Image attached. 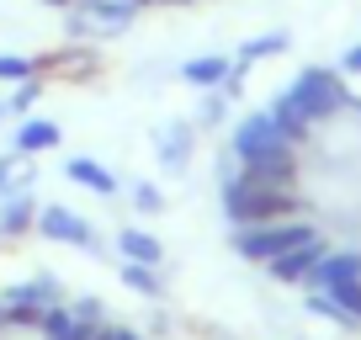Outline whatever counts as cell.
Instances as JSON below:
<instances>
[{"instance_id":"cell-12","label":"cell","mask_w":361,"mask_h":340,"mask_svg":"<svg viewBox=\"0 0 361 340\" xmlns=\"http://www.w3.org/2000/svg\"><path fill=\"white\" fill-rule=\"evenodd\" d=\"M64 176H69V181H80L85 192H96V197H117V186H123L112 170L102 165V159H90V154H75V159L64 165Z\"/></svg>"},{"instance_id":"cell-30","label":"cell","mask_w":361,"mask_h":340,"mask_svg":"<svg viewBox=\"0 0 361 340\" xmlns=\"http://www.w3.org/2000/svg\"><path fill=\"white\" fill-rule=\"evenodd\" d=\"M340 75H361V43L340 54Z\"/></svg>"},{"instance_id":"cell-15","label":"cell","mask_w":361,"mask_h":340,"mask_svg":"<svg viewBox=\"0 0 361 340\" xmlns=\"http://www.w3.org/2000/svg\"><path fill=\"white\" fill-rule=\"evenodd\" d=\"M37 329H43V340H90V335H96L90 324H80V319L69 314V303H54V308H43Z\"/></svg>"},{"instance_id":"cell-7","label":"cell","mask_w":361,"mask_h":340,"mask_svg":"<svg viewBox=\"0 0 361 340\" xmlns=\"http://www.w3.org/2000/svg\"><path fill=\"white\" fill-rule=\"evenodd\" d=\"M276 144H287V133L276 128V117L271 112H255V117H245V123L234 128V159L245 165V159H255V154H266V149H276Z\"/></svg>"},{"instance_id":"cell-28","label":"cell","mask_w":361,"mask_h":340,"mask_svg":"<svg viewBox=\"0 0 361 340\" xmlns=\"http://www.w3.org/2000/svg\"><path fill=\"white\" fill-rule=\"evenodd\" d=\"M6 308V324H37L43 319V308H32V303H0Z\"/></svg>"},{"instance_id":"cell-8","label":"cell","mask_w":361,"mask_h":340,"mask_svg":"<svg viewBox=\"0 0 361 340\" xmlns=\"http://www.w3.org/2000/svg\"><path fill=\"white\" fill-rule=\"evenodd\" d=\"M324 239H303V245H293V250H282L276 261H266V277H276V282H308V272L319 266V255H324Z\"/></svg>"},{"instance_id":"cell-4","label":"cell","mask_w":361,"mask_h":340,"mask_svg":"<svg viewBox=\"0 0 361 340\" xmlns=\"http://www.w3.org/2000/svg\"><path fill=\"white\" fill-rule=\"evenodd\" d=\"M138 22L133 0H85V11L69 16V32L75 37H117Z\"/></svg>"},{"instance_id":"cell-17","label":"cell","mask_w":361,"mask_h":340,"mask_svg":"<svg viewBox=\"0 0 361 340\" xmlns=\"http://www.w3.org/2000/svg\"><path fill=\"white\" fill-rule=\"evenodd\" d=\"M117 250H123V261H144V266L165 261V245H159L154 234H144V229H123V234H117Z\"/></svg>"},{"instance_id":"cell-29","label":"cell","mask_w":361,"mask_h":340,"mask_svg":"<svg viewBox=\"0 0 361 340\" xmlns=\"http://www.w3.org/2000/svg\"><path fill=\"white\" fill-rule=\"evenodd\" d=\"M90 340H144L138 329H128V324H96V335Z\"/></svg>"},{"instance_id":"cell-14","label":"cell","mask_w":361,"mask_h":340,"mask_svg":"<svg viewBox=\"0 0 361 340\" xmlns=\"http://www.w3.org/2000/svg\"><path fill=\"white\" fill-rule=\"evenodd\" d=\"M228 64H234V59H224V54H197V59H186V64H180V80H186V85H197V91H218V85H224V75H228Z\"/></svg>"},{"instance_id":"cell-21","label":"cell","mask_w":361,"mask_h":340,"mask_svg":"<svg viewBox=\"0 0 361 340\" xmlns=\"http://www.w3.org/2000/svg\"><path fill=\"white\" fill-rule=\"evenodd\" d=\"M319 293H329L335 298V308L345 314V324L356 329L361 324V282H340V287H319Z\"/></svg>"},{"instance_id":"cell-9","label":"cell","mask_w":361,"mask_h":340,"mask_svg":"<svg viewBox=\"0 0 361 340\" xmlns=\"http://www.w3.org/2000/svg\"><path fill=\"white\" fill-rule=\"evenodd\" d=\"M340 282H361V250H324L319 266L308 272V287H340Z\"/></svg>"},{"instance_id":"cell-1","label":"cell","mask_w":361,"mask_h":340,"mask_svg":"<svg viewBox=\"0 0 361 340\" xmlns=\"http://www.w3.org/2000/svg\"><path fill=\"white\" fill-rule=\"evenodd\" d=\"M224 213L228 224H276V218H298L303 202H298L293 186H245V181H224Z\"/></svg>"},{"instance_id":"cell-36","label":"cell","mask_w":361,"mask_h":340,"mask_svg":"<svg viewBox=\"0 0 361 340\" xmlns=\"http://www.w3.org/2000/svg\"><path fill=\"white\" fill-rule=\"evenodd\" d=\"M0 324H6V308H0Z\"/></svg>"},{"instance_id":"cell-19","label":"cell","mask_w":361,"mask_h":340,"mask_svg":"<svg viewBox=\"0 0 361 340\" xmlns=\"http://www.w3.org/2000/svg\"><path fill=\"white\" fill-rule=\"evenodd\" d=\"M117 277H123V287H133V293H144V298H159V293H165V282H159V266L123 261V266H117Z\"/></svg>"},{"instance_id":"cell-31","label":"cell","mask_w":361,"mask_h":340,"mask_svg":"<svg viewBox=\"0 0 361 340\" xmlns=\"http://www.w3.org/2000/svg\"><path fill=\"white\" fill-rule=\"evenodd\" d=\"M218 176H224V181H234V176H239V159H234V149H228V154L218 159Z\"/></svg>"},{"instance_id":"cell-18","label":"cell","mask_w":361,"mask_h":340,"mask_svg":"<svg viewBox=\"0 0 361 340\" xmlns=\"http://www.w3.org/2000/svg\"><path fill=\"white\" fill-rule=\"evenodd\" d=\"M22 159H27V154H16V149H11V154H0V202H11V197H22L27 186L37 181V170H27Z\"/></svg>"},{"instance_id":"cell-37","label":"cell","mask_w":361,"mask_h":340,"mask_svg":"<svg viewBox=\"0 0 361 340\" xmlns=\"http://www.w3.org/2000/svg\"><path fill=\"white\" fill-rule=\"evenodd\" d=\"M80 6H85V0H80Z\"/></svg>"},{"instance_id":"cell-32","label":"cell","mask_w":361,"mask_h":340,"mask_svg":"<svg viewBox=\"0 0 361 340\" xmlns=\"http://www.w3.org/2000/svg\"><path fill=\"white\" fill-rule=\"evenodd\" d=\"M165 6H192V0H165Z\"/></svg>"},{"instance_id":"cell-10","label":"cell","mask_w":361,"mask_h":340,"mask_svg":"<svg viewBox=\"0 0 361 340\" xmlns=\"http://www.w3.org/2000/svg\"><path fill=\"white\" fill-rule=\"evenodd\" d=\"M197 123H186V117H176V123H165V133L154 138V154L165 170H186V159H192V144H197Z\"/></svg>"},{"instance_id":"cell-2","label":"cell","mask_w":361,"mask_h":340,"mask_svg":"<svg viewBox=\"0 0 361 340\" xmlns=\"http://www.w3.org/2000/svg\"><path fill=\"white\" fill-rule=\"evenodd\" d=\"M314 234H319L314 224H293V218H276V224H245V229H234V239H228V245H234L245 261L266 266V261H276L282 250L303 245V239H314Z\"/></svg>"},{"instance_id":"cell-3","label":"cell","mask_w":361,"mask_h":340,"mask_svg":"<svg viewBox=\"0 0 361 340\" xmlns=\"http://www.w3.org/2000/svg\"><path fill=\"white\" fill-rule=\"evenodd\" d=\"M287 96H293L298 107H303L314 123H324V117H335V112H345L350 107V91H345V80L335 75V69H303V75L287 85Z\"/></svg>"},{"instance_id":"cell-11","label":"cell","mask_w":361,"mask_h":340,"mask_svg":"<svg viewBox=\"0 0 361 340\" xmlns=\"http://www.w3.org/2000/svg\"><path fill=\"white\" fill-rule=\"evenodd\" d=\"M59 138H64V133H59L54 117H22L11 149H16V154H48V149H59Z\"/></svg>"},{"instance_id":"cell-20","label":"cell","mask_w":361,"mask_h":340,"mask_svg":"<svg viewBox=\"0 0 361 340\" xmlns=\"http://www.w3.org/2000/svg\"><path fill=\"white\" fill-rule=\"evenodd\" d=\"M287 48H293L287 32H260V37H250V43L239 48V64H260V59H276V54H287Z\"/></svg>"},{"instance_id":"cell-5","label":"cell","mask_w":361,"mask_h":340,"mask_svg":"<svg viewBox=\"0 0 361 340\" xmlns=\"http://www.w3.org/2000/svg\"><path fill=\"white\" fill-rule=\"evenodd\" d=\"M37 234H43V239H54V245H80V250H102V239H96V229H90L85 218L75 213V207H59V202L37 207Z\"/></svg>"},{"instance_id":"cell-34","label":"cell","mask_w":361,"mask_h":340,"mask_svg":"<svg viewBox=\"0 0 361 340\" xmlns=\"http://www.w3.org/2000/svg\"><path fill=\"white\" fill-rule=\"evenodd\" d=\"M133 6H159V0H133Z\"/></svg>"},{"instance_id":"cell-26","label":"cell","mask_w":361,"mask_h":340,"mask_svg":"<svg viewBox=\"0 0 361 340\" xmlns=\"http://www.w3.org/2000/svg\"><path fill=\"white\" fill-rule=\"evenodd\" d=\"M69 314H75L80 319V324H90V329H96V324H106V319H102V298H75V303H69Z\"/></svg>"},{"instance_id":"cell-13","label":"cell","mask_w":361,"mask_h":340,"mask_svg":"<svg viewBox=\"0 0 361 340\" xmlns=\"http://www.w3.org/2000/svg\"><path fill=\"white\" fill-rule=\"evenodd\" d=\"M271 117H276V128L287 133V144H293V149L314 138V117H308V112H303V107H298L287 91H276V102H271Z\"/></svg>"},{"instance_id":"cell-23","label":"cell","mask_w":361,"mask_h":340,"mask_svg":"<svg viewBox=\"0 0 361 340\" xmlns=\"http://www.w3.org/2000/svg\"><path fill=\"white\" fill-rule=\"evenodd\" d=\"M37 96H43V80H22V85H16V91L11 96H6V112H16V117H27V112H32V102H37Z\"/></svg>"},{"instance_id":"cell-33","label":"cell","mask_w":361,"mask_h":340,"mask_svg":"<svg viewBox=\"0 0 361 340\" xmlns=\"http://www.w3.org/2000/svg\"><path fill=\"white\" fill-rule=\"evenodd\" d=\"M48 6H75V0H48Z\"/></svg>"},{"instance_id":"cell-24","label":"cell","mask_w":361,"mask_h":340,"mask_svg":"<svg viewBox=\"0 0 361 340\" xmlns=\"http://www.w3.org/2000/svg\"><path fill=\"white\" fill-rule=\"evenodd\" d=\"M37 75V59L27 54H0V80H11V85H22V80Z\"/></svg>"},{"instance_id":"cell-22","label":"cell","mask_w":361,"mask_h":340,"mask_svg":"<svg viewBox=\"0 0 361 340\" xmlns=\"http://www.w3.org/2000/svg\"><path fill=\"white\" fill-rule=\"evenodd\" d=\"M224 117H228V96H224V91H202V102H197V117H192V123H197V128H218Z\"/></svg>"},{"instance_id":"cell-35","label":"cell","mask_w":361,"mask_h":340,"mask_svg":"<svg viewBox=\"0 0 361 340\" xmlns=\"http://www.w3.org/2000/svg\"><path fill=\"white\" fill-rule=\"evenodd\" d=\"M0 123H6V102H0Z\"/></svg>"},{"instance_id":"cell-16","label":"cell","mask_w":361,"mask_h":340,"mask_svg":"<svg viewBox=\"0 0 361 340\" xmlns=\"http://www.w3.org/2000/svg\"><path fill=\"white\" fill-rule=\"evenodd\" d=\"M27 229H37V202H32V192L11 197V202H0V239H22Z\"/></svg>"},{"instance_id":"cell-25","label":"cell","mask_w":361,"mask_h":340,"mask_svg":"<svg viewBox=\"0 0 361 340\" xmlns=\"http://www.w3.org/2000/svg\"><path fill=\"white\" fill-rule=\"evenodd\" d=\"M133 207L138 213H159V207H165V192H159L154 181H138L133 186Z\"/></svg>"},{"instance_id":"cell-6","label":"cell","mask_w":361,"mask_h":340,"mask_svg":"<svg viewBox=\"0 0 361 340\" xmlns=\"http://www.w3.org/2000/svg\"><path fill=\"white\" fill-rule=\"evenodd\" d=\"M234 181H245V186H293L298 181V149L276 144V149H266V154L245 159V170H239Z\"/></svg>"},{"instance_id":"cell-27","label":"cell","mask_w":361,"mask_h":340,"mask_svg":"<svg viewBox=\"0 0 361 340\" xmlns=\"http://www.w3.org/2000/svg\"><path fill=\"white\" fill-rule=\"evenodd\" d=\"M308 308H314L319 319H335V324H345V314L335 308V298H329V293H319V287H308Z\"/></svg>"}]
</instances>
